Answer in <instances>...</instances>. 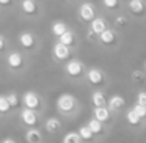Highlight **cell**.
<instances>
[{"instance_id":"8fae6325","label":"cell","mask_w":146,"mask_h":143,"mask_svg":"<svg viewBox=\"0 0 146 143\" xmlns=\"http://www.w3.org/2000/svg\"><path fill=\"white\" fill-rule=\"evenodd\" d=\"M21 120L24 121V124L33 127V126H36V124H38V115H36V112L33 110V108L25 107L22 112H21Z\"/></svg>"},{"instance_id":"83f0119b","label":"cell","mask_w":146,"mask_h":143,"mask_svg":"<svg viewBox=\"0 0 146 143\" xmlns=\"http://www.w3.org/2000/svg\"><path fill=\"white\" fill-rule=\"evenodd\" d=\"M10 108H11V105H10L8 98L7 96H0V113H7Z\"/></svg>"},{"instance_id":"f546056e","label":"cell","mask_w":146,"mask_h":143,"mask_svg":"<svg viewBox=\"0 0 146 143\" xmlns=\"http://www.w3.org/2000/svg\"><path fill=\"white\" fill-rule=\"evenodd\" d=\"M7 98H8V101H10L11 108H14V107H17V105H19V98H17L16 93H11V94L7 96Z\"/></svg>"},{"instance_id":"484cf974","label":"cell","mask_w":146,"mask_h":143,"mask_svg":"<svg viewBox=\"0 0 146 143\" xmlns=\"http://www.w3.org/2000/svg\"><path fill=\"white\" fill-rule=\"evenodd\" d=\"M79 135L82 137V140H85V142H90V140L94 138V134H93L91 129H90L88 124H85V126H80V127H79Z\"/></svg>"},{"instance_id":"d590c367","label":"cell","mask_w":146,"mask_h":143,"mask_svg":"<svg viewBox=\"0 0 146 143\" xmlns=\"http://www.w3.org/2000/svg\"><path fill=\"white\" fill-rule=\"evenodd\" d=\"M64 2H68V3H74V2H77V0H64Z\"/></svg>"},{"instance_id":"e0dca14e","label":"cell","mask_w":146,"mask_h":143,"mask_svg":"<svg viewBox=\"0 0 146 143\" xmlns=\"http://www.w3.org/2000/svg\"><path fill=\"white\" fill-rule=\"evenodd\" d=\"M19 43L24 49H33L36 46V39L30 32H24L19 35Z\"/></svg>"},{"instance_id":"4dcf8cb0","label":"cell","mask_w":146,"mask_h":143,"mask_svg":"<svg viewBox=\"0 0 146 143\" xmlns=\"http://www.w3.org/2000/svg\"><path fill=\"white\" fill-rule=\"evenodd\" d=\"M137 104H143L146 105V91H138L137 93Z\"/></svg>"},{"instance_id":"8992f818","label":"cell","mask_w":146,"mask_h":143,"mask_svg":"<svg viewBox=\"0 0 146 143\" xmlns=\"http://www.w3.org/2000/svg\"><path fill=\"white\" fill-rule=\"evenodd\" d=\"M86 69H88V68L85 66V63H83L82 60H79V58H71V60H68L66 65H64V72H66V76L71 77V79L85 77Z\"/></svg>"},{"instance_id":"d6a6232c","label":"cell","mask_w":146,"mask_h":143,"mask_svg":"<svg viewBox=\"0 0 146 143\" xmlns=\"http://www.w3.org/2000/svg\"><path fill=\"white\" fill-rule=\"evenodd\" d=\"M11 0H0V5H10Z\"/></svg>"},{"instance_id":"7c38bea8","label":"cell","mask_w":146,"mask_h":143,"mask_svg":"<svg viewBox=\"0 0 146 143\" xmlns=\"http://www.w3.org/2000/svg\"><path fill=\"white\" fill-rule=\"evenodd\" d=\"M107 107L110 108L111 112H119L126 107V99L123 98L121 94H113L108 98V102H107Z\"/></svg>"},{"instance_id":"7a4b0ae2","label":"cell","mask_w":146,"mask_h":143,"mask_svg":"<svg viewBox=\"0 0 146 143\" xmlns=\"http://www.w3.org/2000/svg\"><path fill=\"white\" fill-rule=\"evenodd\" d=\"M110 25H111V24L108 22L107 17L102 16V14H99L96 19H93L91 22L86 25V39H88L90 43H91V41L96 43V38H98L102 32H105Z\"/></svg>"},{"instance_id":"9c48e42d","label":"cell","mask_w":146,"mask_h":143,"mask_svg":"<svg viewBox=\"0 0 146 143\" xmlns=\"http://www.w3.org/2000/svg\"><path fill=\"white\" fill-rule=\"evenodd\" d=\"M52 55L57 61H68L71 60V55H72V49L69 46L63 44V43L57 41L52 47Z\"/></svg>"},{"instance_id":"1f68e13d","label":"cell","mask_w":146,"mask_h":143,"mask_svg":"<svg viewBox=\"0 0 146 143\" xmlns=\"http://www.w3.org/2000/svg\"><path fill=\"white\" fill-rule=\"evenodd\" d=\"M3 47H5V39L2 38V36H0V51H2Z\"/></svg>"},{"instance_id":"d6986e66","label":"cell","mask_w":146,"mask_h":143,"mask_svg":"<svg viewBox=\"0 0 146 143\" xmlns=\"http://www.w3.org/2000/svg\"><path fill=\"white\" fill-rule=\"evenodd\" d=\"M7 61H8V65H10V68H13V69H19L24 65V58L19 52H11V54L8 55Z\"/></svg>"},{"instance_id":"52a82bcc","label":"cell","mask_w":146,"mask_h":143,"mask_svg":"<svg viewBox=\"0 0 146 143\" xmlns=\"http://www.w3.org/2000/svg\"><path fill=\"white\" fill-rule=\"evenodd\" d=\"M77 107V99L69 93H63L57 99V108L61 113H72Z\"/></svg>"},{"instance_id":"5b68a950","label":"cell","mask_w":146,"mask_h":143,"mask_svg":"<svg viewBox=\"0 0 146 143\" xmlns=\"http://www.w3.org/2000/svg\"><path fill=\"white\" fill-rule=\"evenodd\" d=\"M98 16H99V10L96 8V5L93 3V2L85 0V2H82V3L79 5V8H77V17H79V21L82 24H85V25H88V24L91 22L93 19H96Z\"/></svg>"},{"instance_id":"cb8c5ba5","label":"cell","mask_w":146,"mask_h":143,"mask_svg":"<svg viewBox=\"0 0 146 143\" xmlns=\"http://www.w3.org/2000/svg\"><path fill=\"white\" fill-rule=\"evenodd\" d=\"M41 132H39L38 129H35V127H33V129H30L29 132L25 134V140L29 143H39L41 142Z\"/></svg>"},{"instance_id":"6da1fadb","label":"cell","mask_w":146,"mask_h":143,"mask_svg":"<svg viewBox=\"0 0 146 143\" xmlns=\"http://www.w3.org/2000/svg\"><path fill=\"white\" fill-rule=\"evenodd\" d=\"M121 41H123V35H121L119 30H116L113 25H110L105 32H102L101 35L96 38V44L98 47L104 49V51H115V49L119 47Z\"/></svg>"},{"instance_id":"277c9868","label":"cell","mask_w":146,"mask_h":143,"mask_svg":"<svg viewBox=\"0 0 146 143\" xmlns=\"http://www.w3.org/2000/svg\"><path fill=\"white\" fill-rule=\"evenodd\" d=\"M85 79H86V82L91 86H94L96 90H102L108 83V77H107V74H105V71L101 69V68H98V66L88 68V69H86V74H85Z\"/></svg>"},{"instance_id":"30bf717a","label":"cell","mask_w":146,"mask_h":143,"mask_svg":"<svg viewBox=\"0 0 146 143\" xmlns=\"http://www.w3.org/2000/svg\"><path fill=\"white\" fill-rule=\"evenodd\" d=\"M130 22H132V17H130L129 14L126 13V11H123V13L115 14V16H113V21H111V25H113L116 30L123 32V30H126L127 27L130 25Z\"/></svg>"},{"instance_id":"44dd1931","label":"cell","mask_w":146,"mask_h":143,"mask_svg":"<svg viewBox=\"0 0 146 143\" xmlns=\"http://www.w3.org/2000/svg\"><path fill=\"white\" fill-rule=\"evenodd\" d=\"M130 80H132L135 85H143V83H146V72L141 69H133L132 72H130Z\"/></svg>"},{"instance_id":"3957f363","label":"cell","mask_w":146,"mask_h":143,"mask_svg":"<svg viewBox=\"0 0 146 143\" xmlns=\"http://www.w3.org/2000/svg\"><path fill=\"white\" fill-rule=\"evenodd\" d=\"M124 11L132 17V21L145 22L146 21V0H126Z\"/></svg>"},{"instance_id":"7402d4cb","label":"cell","mask_w":146,"mask_h":143,"mask_svg":"<svg viewBox=\"0 0 146 143\" xmlns=\"http://www.w3.org/2000/svg\"><path fill=\"white\" fill-rule=\"evenodd\" d=\"M88 126H90V129L93 130L94 135H101V134H104V123L99 121V120H96L94 116L88 121Z\"/></svg>"},{"instance_id":"603a6c76","label":"cell","mask_w":146,"mask_h":143,"mask_svg":"<svg viewBox=\"0 0 146 143\" xmlns=\"http://www.w3.org/2000/svg\"><path fill=\"white\" fill-rule=\"evenodd\" d=\"M46 129H47V132H50V134L58 132V130L61 129L60 120H58V118H49V120L46 121Z\"/></svg>"},{"instance_id":"ba28073f","label":"cell","mask_w":146,"mask_h":143,"mask_svg":"<svg viewBox=\"0 0 146 143\" xmlns=\"http://www.w3.org/2000/svg\"><path fill=\"white\" fill-rule=\"evenodd\" d=\"M124 7H126V0H101L102 11L105 14H110V16L123 13Z\"/></svg>"},{"instance_id":"836d02e7","label":"cell","mask_w":146,"mask_h":143,"mask_svg":"<svg viewBox=\"0 0 146 143\" xmlns=\"http://www.w3.org/2000/svg\"><path fill=\"white\" fill-rule=\"evenodd\" d=\"M2 143H16V142H14L13 138H5V140H3V142H2Z\"/></svg>"},{"instance_id":"ffe728a7","label":"cell","mask_w":146,"mask_h":143,"mask_svg":"<svg viewBox=\"0 0 146 143\" xmlns=\"http://www.w3.org/2000/svg\"><path fill=\"white\" fill-rule=\"evenodd\" d=\"M68 29H69V27H68V24H66V22H63V21H55V22L52 24V27H50L52 35L57 36V38H60V36L63 35V33L66 32Z\"/></svg>"},{"instance_id":"e575fe53","label":"cell","mask_w":146,"mask_h":143,"mask_svg":"<svg viewBox=\"0 0 146 143\" xmlns=\"http://www.w3.org/2000/svg\"><path fill=\"white\" fill-rule=\"evenodd\" d=\"M141 68H143V71H145V72H146V60L143 61V66H141Z\"/></svg>"},{"instance_id":"ac0fdd59","label":"cell","mask_w":146,"mask_h":143,"mask_svg":"<svg viewBox=\"0 0 146 143\" xmlns=\"http://www.w3.org/2000/svg\"><path fill=\"white\" fill-rule=\"evenodd\" d=\"M21 8H22V11L25 14H29V16H35L39 10L38 3H36L35 0H22V2H21Z\"/></svg>"},{"instance_id":"d4e9b609","label":"cell","mask_w":146,"mask_h":143,"mask_svg":"<svg viewBox=\"0 0 146 143\" xmlns=\"http://www.w3.org/2000/svg\"><path fill=\"white\" fill-rule=\"evenodd\" d=\"M126 120L130 126H138V124L141 123V118L137 115V112L133 110V108H130V110L126 112Z\"/></svg>"},{"instance_id":"4316f807","label":"cell","mask_w":146,"mask_h":143,"mask_svg":"<svg viewBox=\"0 0 146 143\" xmlns=\"http://www.w3.org/2000/svg\"><path fill=\"white\" fill-rule=\"evenodd\" d=\"M82 137L79 135V132H68L63 137V143H80Z\"/></svg>"},{"instance_id":"4fadbf2b","label":"cell","mask_w":146,"mask_h":143,"mask_svg":"<svg viewBox=\"0 0 146 143\" xmlns=\"http://www.w3.org/2000/svg\"><path fill=\"white\" fill-rule=\"evenodd\" d=\"M111 113H113V112H111L107 105H105V107H94L93 108V116H94L96 120L102 121L104 124L111 120Z\"/></svg>"},{"instance_id":"f1b7e54d","label":"cell","mask_w":146,"mask_h":143,"mask_svg":"<svg viewBox=\"0 0 146 143\" xmlns=\"http://www.w3.org/2000/svg\"><path fill=\"white\" fill-rule=\"evenodd\" d=\"M132 108L137 112V115H138L141 120H145V118H146V105H143V104H135Z\"/></svg>"},{"instance_id":"5bb4252c","label":"cell","mask_w":146,"mask_h":143,"mask_svg":"<svg viewBox=\"0 0 146 143\" xmlns=\"http://www.w3.org/2000/svg\"><path fill=\"white\" fill-rule=\"evenodd\" d=\"M22 101H24V104H25V107L33 108V110L39 108V105H41V99H39V96L36 94V93H33V91H27L25 94H24Z\"/></svg>"},{"instance_id":"2e32d148","label":"cell","mask_w":146,"mask_h":143,"mask_svg":"<svg viewBox=\"0 0 146 143\" xmlns=\"http://www.w3.org/2000/svg\"><path fill=\"white\" fill-rule=\"evenodd\" d=\"M108 102V99L105 98L104 91L102 90H94V91L91 93V104L93 107H105Z\"/></svg>"},{"instance_id":"9a60e30c","label":"cell","mask_w":146,"mask_h":143,"mask_svg":"<svg viewBox=\"0 0 146 143\" xmlns=\"http://www.w3.org/2000/svg\"><path fill=\"white\" fill-rule=\"evenodd\" d=\"M58 41L63 43V44H66V46H69L71 49H74L77 46V35H76V32H74V30L68 29L66 32H64L60 38H58Z\"/></svg>"}]
</instances>
